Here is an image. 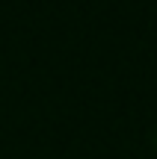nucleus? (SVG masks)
Segmentation results:
<instances>
[]
</instances>
